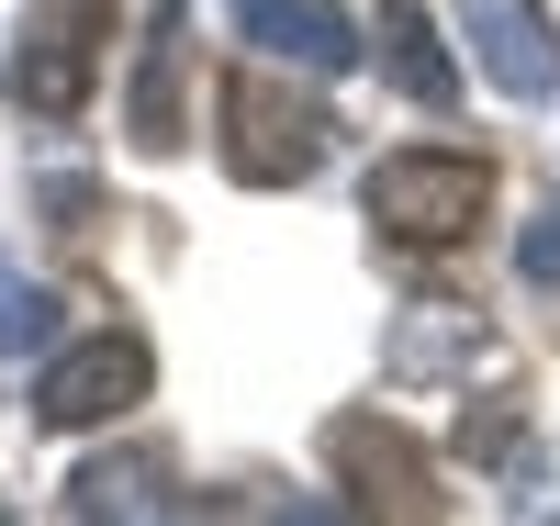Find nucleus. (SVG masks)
I'll list each match as a JSON object with an SVG mask.
<instances>
[{"label":"nucleus","mask_w":560,"mask_h":526,"mask_svg":"<svg viewBox=\"0 0 560 526\" xmlns=\"http://www.w3.org/2000/svg\"><path fill=\"white\" fill-rule=\"evenodd\" d=\"M471 348H482V325L459 314V303H415V325L393 337V370H404V381H427V370H459Z\"/></svg>","instance_id":"nucleus-10"},{"label":"nucleus","mask_w":560,"mask_h":526,"mask_svg":"<svg viewBox=\"0 0 560 526\" xmlns=\"http://www.w3.org/2000/svg\"><path fill=\"white\" fill-rule=\"evenodd\" d=\"M236 34L258 45V57L303 68V79H348V68H359L348 0H236Z\"/></svg>","instance_id":"nucleus-8"},{"label":"nucleus","mask_w":560,"mask_h":526,"mask_svg":"<svg viewBox=\"0 0 560 526\" xmlns=\"http://www.w3.org/2000/svg\"><path fill=\"white\" fill-rule=\"evenodd\" d=\"M359 202H370V224H382L393 247H459V235L493 213V168L471 147H404V157L370 168Z\"/></svg>","instance_id":"nucleus-1"},{"label":"nucleus","mask_w":560,"mask_h":526,"mask_svg":"<svg viewBox=\"0 0 560 526\" xmlns=\"http://www.w3.org/2000/svg\"><path fill=\"white\" fill-rule=\"evenodd\" d=\"M102 45H113V0H34V12H23V45H12V68H0V102L34 113V124L90 113Z\"/></svg>","instance_id":"nucleus-2"},{"label":"nucleus","mask_w":560,"mask_h":526,"mask_svg":"<svg viewBox=\"0 0 560 526\" xmlns=\"http://www.w3.org/2000/svg\"><path fill=\"white\" fill-rule=\"evenodd\" d=\"M325 470H337L359 504L438 515V470H427V448H415L404 425H382V414H337V425H325Z\"/></svg>","instance_id":"nucleus-6"},{"label":"nucleus","mask_w":560,"mask_h":526,"mask_svg":"<svg viewBox=\"0 0 560 526\" xmlns=\"http://www.w3.org/2000/svg\"><path fill=\"white\" fill-rule=\"evenodd\" d=\"M325 135H337V124L280 90V57L224 79V168H236L247 190H292V179H314V168H325Z\"/></svg>","instance_id":"nucleus-3"},{"label":"nucleus","mask_w":560,"mask_h":526,"mask_svg":"<svg viewBox=\"0 0 560 526\" xmlns=\"http://www.w3.org/2000/svg\"><path fill=\"white\" fill-rule=\"evenodd\" d=\"M516 269L538 280V292H560V202H549V213H538V224L516 235Z\"/></svg>","instance_id":"nucleus-13"},{"label":"nucleus","mask_w":560,"mask_h":526,"mask_svg":"<svg viewBox=\"0 0 560 526\" xmlns=\"http://www.w3.org/2000/svg\"><path fill=\"white\" fill-rule=\"evenodd\" d=\"M45 337H57V292L45 280H0V359H23Z\"/></svg>","instance_id":"nucleus-12"},{"label":"nucleus","mask_w":560,"mask_h":526,"mask_svg":"<svg viewBox=\"0 0 560 526\" xmlns=\"http://www.w3.org/2000/svg\"><path fill=\"white\" fill-rule=\"evenodd\" d=\"M459 34H471V57L504 102H527V113L560 102V23L538 0H459Z\"/></svg>","instance_id":"nucleus-5"},{"label":"nucleus","mask_w":560,"mask_h":526,"mask_svg":"<svg viewBox=\"0 0 560 526\" xmlns=\"http://www.w3.org/2000/svg\"><path fill=\"white\" fill-rule=\"evenodd\" d=\"M147 381H158L147 337H135V325H102V337H79L68 359H45V381H34V414L57 425V437H79V425H113L124 404H147Z\"/></svg>","instance_id":"nucleus-4"},{"label":"nucleus","mask_w":560,"mask_h":526,"mask_svg":"<svg viewBox=\"0 0 560 526\" xmlns=\"http://www.w3.org/2000/svg\"><path fill=\"white\" fill-rule=\"evenodd\" d=\"M179 68H191V0H158V12H147V45H135V102H124V135H135L147 157H179V147H191Z\"/></svg>","instance_id":"nucleus-7"},{"label":"nucleus","mask_w":560,"mask_h":526,"mask_svg":"<svg viewBox=\"0 0 560 526\" xmlns=\"http://www.w3.org/2000/svg\"><path fill=\"white\" fill-rule=\"evenodd\" d=\"M382 68H393V90L415 113H448L459 102V68H448V45L427 23V0H382Z\"/></svg>","instance_id":"nucleus-9"},{"label":"nucleus","mask_w":560,"mask_h":526,"mask_svg":"<svg viewBox=\"0 0 560 526\" xmlns=\"http://www.w3.org/2000/svg\"><path fill=\"white\" fill-rule=\"evenodd\" d=\"M158 482H168L158 459H90L68 482V515H158Z\"/></svg>","instance_id":"nucleus-11"}]
</instances>
